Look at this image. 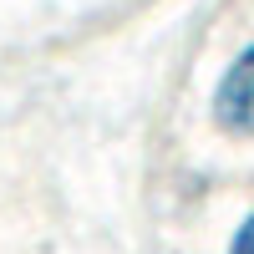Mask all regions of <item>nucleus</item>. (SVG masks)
<instances>
[{"label":"nucleus","instance_id":"f257e3e1","mask_svg":"<svg viewBox=\"0 0 254 254\" xmlns=\"http://www.w3.org/2000/svg\"><path fill=\"white\" fill-rule=\"evenodd\" d=\"M214 112L229 132H249L254 137V46L224 71L219 92H214Z\"/></svg>","mask_w":254,"mask_h":254},{"label":"nucleus","instance_id":"f03ea898","mask_svg":"<svg viewBox=\"0 0 254 254\" xmlns=\"http://www.w3.org/2000/svg\"><path fill=\"white\" fill-rule=\"evenodd\" d=\"M234 254H254V214L244 219V229L234 234Z\"/></svg>","mask_w":254,"mask_h":254}]
</instances>
